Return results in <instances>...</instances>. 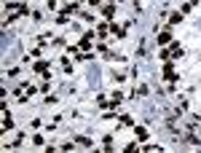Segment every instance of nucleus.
I'll return each instance as SVG.
<instances>
[{"instance_id":"f257e3e1","label":"nucleus","mask_w":201,"mask_h":153,"mask_svg":"<svg viewBox=\"0 0 201 153\" xmlns=\"http://www.w3.org/2000/svg\"><path fill=\"white\" fill-rule=\"evenodd\" d=\"M46 67H48L46 62H38V65H35V70H38V73H43V75H46Z\"/></svg>"},{"instance_id":"f03ea898","label":"nucleus","mask_w":201,"mask_h":153,"mask_svg":"<svg viewBox=\"0 0 201 153\" xmlns=\"http://www.w3.org/2000/svg\"><path fill=\"white\" fill-rule=\"evenodd\" d=\"M169 22H172V24H180V22H182V14H172V19H169Z\"/></svg>"},{"instance_id":"7ed1b4c3","label":"nucleus","mask_w":201,"mask_h":153,"mask_svg":"<svg viewBox=\"0 0 201 153\" xmlns=\"http://www.w3.org/2000/svg\"><path fill=\"white\" fill-rule=\"evenodd\" d=\"M137 137H140V140H148V129H142V126H140V129H137Z\"/></svg>"}]
</instances>
